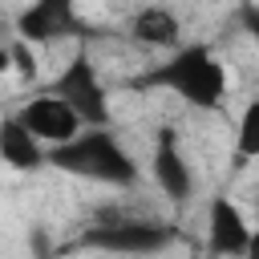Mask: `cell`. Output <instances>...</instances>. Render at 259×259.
Returning a JSON list of instances; mask_svg holds the SVG:
<instances>
[{
	"label": "cell",
	"instance_id": "6da1fadb",
	"mask_svg": "<svg viewBox=\"0 0 259 259\" xmlns=\"http://www.w3.org/2000/svg\"><path fill=\"white\" fill-rule=\"evenodd\" d=\"M146 85L166 89V93H174L178 101H186L194 109H219L227 101L231 73H227L223 57L210 45H198L194 40V45L174 49L162 65H154L146 73Z\"/></svg>",
	"mask_w": 259,
	"mask_h": 259
},
{
	"label": "cell",
	"instance_id": "7c38bea8",
	"mask_svg": "<svg viewBox=\"0 0 259 259\" xmlns=\"http://www.w3.org/2000/svg\"><path fill=\"white\" fill-rule=\"evenodd\" d=\"M247 259H259V231H255V239H251V251H247Z\"/></svg>",
	"mask_w": 259,
	"mask_h": 259
},
{
	"label": "cell",
	"instance_id": "ba28073f",
	"mask_svg": "<svg viewBox=\"0 0 259 259\" xmlns=\"http://www.w3.org/2000/svg\"><path fill=\"white\" fill-rule=\"evenodd\" d=\"M0 158L8 170H36L53 154H49V146H40L32 138V130H24V121L16 113H4L0 117Z\"/></svg>",
	"mask_w": 259,
	"mask_h": 259
},
{
	"label": "cell",
	"instance_id": "30bf717a",
	"mask_svg": "<svg viewBox=\"0 0 259 259\" xmlns=\"http://www.w3.org/2000/svg\"><path fill=\"white\" fill-rule=\"evenodd\" d=\"M89 239L97 247H113V251H154L166 243V231L150 227V223H117L109 231H93Z\"/></svg>",
	"mask_w": 259,
	"mask_h": 259
},
{
	"label": "cell",
	"instance_id": "52a82bcc",
	"mask_svg": "<svg viewBox=\"0 0 259 259\" xmlns=\"http://www.w3.org/2000/svg\"><path fill=\"white\" fill-rule=\"evenodd\" d=\"M81 32V16L73 4L65 0H45V4H32L24 16H20V40H57V36H77Z\"/></svg>",
	"mask_w": 259,
	"mask_h": 259
},
{
	"label": "cell",
	"instance_id": "8fae6325",
	"mask_svg": "<svg viewBox=\"0 0 259 259\" xmlns=\"http://www.w3.org/2000/svg\"><path fill=\"white\" fill-rule=\"evenodd\" d=\"M235 158H239V166L259 158V97H251L239 109V121H235Z\"/></svg>",
	"mask_w": 259,
	"mask_h": 259
},
{
	"label": "cell",
	"instance_id": "8992f818",
	"mask_svg": "<svg viewBox=\"0 0 259 259\" xmlns=\"http://www.w3.org/2000/svg\"><path fill=\"white\" fill-rule=\"evenodd\" d=\"M150 178H154V186L162 190L166 202H186L194 194V170H190V162H186V154H182V146H178V138L170 130L154 138Z\"/></svg>",
	"mask_w": 259,
	"mask_h": 259
},
{
	"label": "cell",
	"instance_id": "9c48e42d",
	"mask_svg": "<svg viewBox=\"0 0 259 259\" xmlns=\"http://www.w3.org/2000/svg\"><path fill=\"white\" fill-rule=\"evenodd\" d=\"M178 32H182L178 16L170 8H162V4H146V8H138L130 16V36L138 45H146V49H170L174 53V49H182Z\"/></svg>",
	"mask_w": 259,
	"mask_h": 259
},
{
	"label": "cell",
	"instance_id": "5b68a950",
	"mask_svg": "<svg viewBox=\"0 0 259 259\" xmlns=\"http://www.w3.org/2000/svg\"><path fill=\"white\" fill-rule=\"evenodd\" d=\"M255 239V227L247 223L243 206L227 194H214L206 202V251L214 259H247Z\"/></svg>",
	"mask_w": 259,
	"mask_h": 259
},
{
	"label": "cell",
	"instance_id": "277c9868",
	"mask_svg": "<svg viewBox=\"0 0 259 259\" xmlns=\"http://www.w3.org/2000/svg\"><path fill=\"white\" fill-rule=\"evenodd\" d=\"M20 121H24V130H32V138L40 142V146H49V154L53 150H61V146H69V142H77L81 134H85V121L49 89V93H36V97H28L20 109H12Z\"/></svg>",
	"mask_w": 259,
	"mask_h": 259
},
{
	"label": "cell",
	"instance_id": "3957f363",
	"mask_svg": "<svg viewBox=\"0 0 259 259\" xmlns=\"http://www.w3.org/2000/svg\"><path fill=\"white\" fill-rule=\"evenodd\" d=\"M53 93L85 121V130H109L113 113H109V93H105V81L93 65V57L85 49H77L69 57V65L57 73L53 81Z\"/></svg>",
	"mask_w": 259,
	"mask_h": 259
},
{
	"label": "cell",
	"instance_id": "7a4b0ae2",
	"mask_svg": "<svg viewBox=\"0 0 259 259\" xmlns=\"http://www.w3.org/2000/svg\"><path fill=\"white\" fill-rule=\"evenodd\" d=\"M49 162L65 174H77V178H89L101 186H134L142 174L134 154L121 146V138L113 130H85L77 142L53 150Z\"/></svg>",
	"mask_w": 259,
	"mask_h": 259
}]
</instances>
